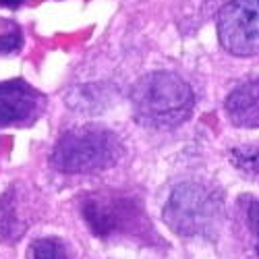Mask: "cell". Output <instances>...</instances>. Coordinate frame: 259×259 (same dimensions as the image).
<instances>
[{"label": "cell", "mask_w": 259, "mask_h": 259, "mask_svg": "<svg viewBox=\"0 0 259 259\" xmlns=\"http://www.w3.org/2000/svg\"><path fill=\"white\" fill-rule=\"evenodd\" d=\"M193 108L195 94L175 73H147L131 90V114L145 128H175L191 118Z\"/></svg>", "instance_id": "6da1fadb"}, {"label": "cell", "mask_w": 259, "mask_h": 259, "mask_svg": "<svg viewBox=\"0 0 259 259\" xmlns=\"http://www.w3.org/2000/svg\"><path fill=\"white\" fill-rule=\"evenodd\" d=\"M162 218L181 239L211 241L224 224V195L205 183H181L170 191Z\"/></svg>", "instance_id": "7a4b0ae2"}, {"label": "cell", "mask_w": 259, "mask_h": 259, "mask_svg": "<svg viewBox=\"0 0 259 259\" xmlns=\"http://www.w3.org/2000/svg\"><path fill=\"white\" fill-rule=\"evenodd\" d=\"M122 154V143L114 131L98 124H81L58 137L50 164L64 175H92L116 166Z\"/></svg>", "instance_id": "3957f363"}, {"label": "cell", "mask_w": 259, "mask_h": 259, "mask_svg": "<svg viewBox=\"0 0 259 259\" xmlns=\"http://www.w3.org/2000/svg\"><path fill=\"white\" fill-rule=\"evenodd\" d=\"M81 218L98 239L133 234L147 226L139 201L116 191H96L81 199Z\"/></svg>", "instance_id": "277c9868"}, {"label": "cell", "mask_w": 259, "mask_h": 259, "mask_svg": "<svg viewBox=\"0 0 259 259\" xmlns=\"http://www.w3.org/2000/svg\"><path fill=\"white\" fill-rule=\"evenodd\" d=\"M218 37L232 56L259 54V0H230L218 15Z\"/></svg>", "instance_id": "5b68a950"}, {"label": "cell", "mask_w": 259, "mask_h": 259, "mask_svg": "<svg viewBox=\"0 0 259 259\" xmlns=\"http://www.w3.org/2000/svg\"><path fill=\"white\" fill-rule=\"evenodd\" d=\"M46 98L25 79L0 81V126L27 124L44 110Z\"/></svg>", "instance_id": "8992f818"}, {"label": "cell", "mask_w": 259, "mask_h": 259, "mask_svg": "<svg viewBox=\"0 0 259 259\" xmlns=\"http://www.w3.org/2000/svg\"><path fill=\"white\" fill-rule=\"evenodd\" d=\"M230 124L239 128H259V77L234 88L224 102Z\"/></svg>", "instance_id": "52a82bcc"}, {"label": "cell", "mask_w": 259, "mask_h": 259, "mask_svg": "<svg viewBox=\"0 0 259 259\" xmlns=\"http://www.w3.org/2000/svg\"><path fill=\"white\" fill-rule=\"evenodd\" d=\"M27 230V222L23 218V209H19L17 187L5 191L0 197V239L7 243H15Z\"/></svg>", "instance_id": "ba28073f"}, {"label": "cell", "mask_w": 259, "mask_h": 259, "mask_svg": "<svg viewBox=\"0 0 259 259\" xmlns=\"http://www.w3.org/2000/svg\"><path fill=\"white\" fill-rule=\"evenodd\" d=\"M27 259H69V255H67V247L62 245L60 239L44 236V239H37L31 243L27 251Z\"/></svg>", "instance_id": "9c48e42d"}, {"label": "cell", "mask_w": 259, "mask_h": 259, "mask_svg": "<svg viewBox=\"0 0 259 259\" xmlns=\"http://www.w3.org/2000/svg\"><path fill=\"white\" fill-rule=\"evenodd\" d=\"M230 164L249 177H259V145H245L230 149Z\"/></svg>", "instance_id": "30bf717a"}, {"label": "cell", "mask_w": 259, "mask_h": 259, "mask_svg": "<svg viewBox=\"0 0 259 259\" xmlns=\"http://www.w3.org/2000/svg\"><path fill=\"white\" fill-rule=\"evenodd\" d=\"M23 46V33L19 27L9 25V29L5 33H0V54H13L19 52Z\"/></svg>", "instance_id": "8fae6325"}, {"label": "cell", "mask_w": 259, "mask_h": 259, "mask_svg": "<svg viewBox=\"0 0 259 259\" xmlns=\"http://www.w3.org/2000/svg\"><path fill=\"white\" fill-rule=\"evenodd\" d=\"M245 220L253 234V247L259 255V199H249L245 205Z\"/></svg>", "instance_id": "7c38bea8"}, {"label": "cell", "mask_w": 259, "mask_h": 259, "mask_svg": "<svg viewBox=\"0 0 259 259\" xmlns=\"http://www.w3.org/2000/svg\"><path fill=\"white\" fill-rule=\"evenodd\" d=\"M21 5H23V0H0V7H3V9H11V11L19 9Z\"/></svg>", "instance_id": "4fadbf2b"}]
</instances>
